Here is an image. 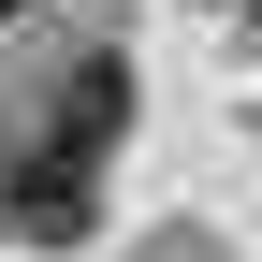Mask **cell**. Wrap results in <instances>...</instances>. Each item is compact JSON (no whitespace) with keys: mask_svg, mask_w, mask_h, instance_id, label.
<instances>
[{"mask_svg":"<svg viewBox=\"0 0 262 262\" xmlns=\"http://www.w3.org/2000/svg\"><path fill=\"white\" fill-rule=\"evenodd\" d=\"M88 175H102V146H73V131H58V146H29V160H15V233L73 248V233H88V204H102Z\"/></svg>","mask_w":262,"mask_h":262,"instance_id":"obj_1","label":"cell"},{"mask_svg":"<svg viewBox=\"0 0 262 262\" xmlns=\"http://www.w3.org/2000/svg\"><path fill=\"white\" fill-rule=\"evenodd\" d=\"M117 117H131V73H117V58H88V73H73V146H102Z\"/></svg>","mask_w":262,"mask_h":262,"instance_id":"obj_2","label":"cell"}]
</instances>
